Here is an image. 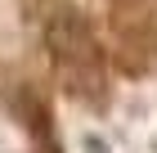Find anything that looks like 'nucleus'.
Wrapping results in <instances>:
<instances>
[{
    "mask_svg": "<svg viewBox=\"0 0 157 153\" xmlns=\"http://www.w3.org/2000/svg\"><path fill=\"white\" fill-rule=\"evenodd\" d=\"M45 45L49 54H54V63H59V72H67L72 77V90H81V81L90 77L94 81L99 77V45H94V32H90V23H85L76 9H54L45 23ZM103 81V77H99Z\"/></svg>",
    "mask_w": 157,
    "mask_h": 153,
    "instance_id": "f257e3e1",
    "label": "nucleus"
}]
</instances>
